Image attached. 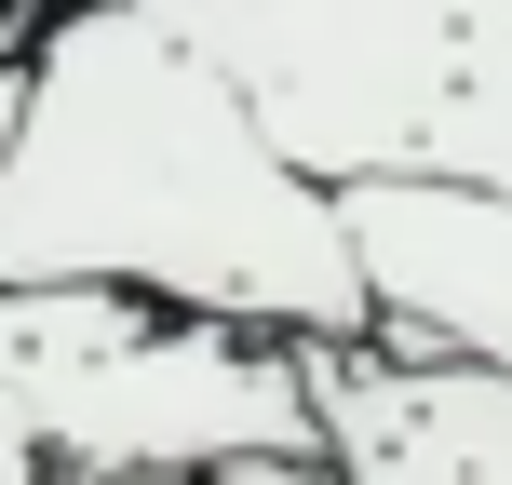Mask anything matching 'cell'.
<instances>
[{"mask_svg":"<svg viewBox=\"0 0 512 485\" xmlns=\"http://www.w3.org/2000/svg\"><path fill=\"white\" fill-rule=\"evenodd\" d=\"M0 283L14 297H135L162 324L364 351L351 216L270 149L243 81L203 54L189 0L54 14L27 54V122L0 162Z\"/></svg>","mask_w":512,"mask_h":485,"instance_id":"1","label":"cell"},{"mask_svg":"<svg viewBox=\"0 0 512 485\" xmlns=\"http://www.w3.org/2000/svg\"><path fill=\"white\" fill-rule=\"evenodd\" d=\"M189 27L324 203H512V0H189Z\"/></svg>","mask_w":512,"mask_h":485,"instance_id":"2","label":"cell"},{"mask_svg":"<svg viewBox=\"0 0 512 485\" xmlns=\"http://www.w3.org/2000/svg\"><path fill=\"white\" fill-rule=\"evenodd\" d=\"M337 216H351L391 364L512 378V203H486V189H351Z\"/></svg>","mask_w":512,"mask_h":485,"instance_id":"3","label":"cell"},{"mask_svg":"<svg viewBox=\"0 0 512 485\" xmlns=\"http://www.w3.org/2000/svg\"><path fill=\"white\" fill-rule=\"evenodd\" d=\"M310 418H324V485H512V378L486 364H391L297 351Z\"/></svg>","mask_w":512,"mask_h":485,"instance_id":"4","label":"cell"},{"mask_svg":"<svg viewBox=\"0 0 512 485\" xmlns=\"http://www.w3.org/2000/svg\"><path fill=\"white\" fill-rule=\"evenodd\" d=\"M54 14H0V162H14V122H27V54H41Z\"/></svg>","mask_w":512,"mask_h":485,"instance_id":"5","label":"cell"},{"mask_svg":"<svg viewBox=\"0 0 512 485\" xmlns=\"http://www.w3.org/2000/svg\"><path fill=\"white\" fill-rule=\"evenodd\" d=\"M0 485H68V472H54V445H41V418H27L14 391H0Z\"/></svg>","mask_w":512,"mask_h":485,"instance_id":"6","label":"cell"}]
</instances>
